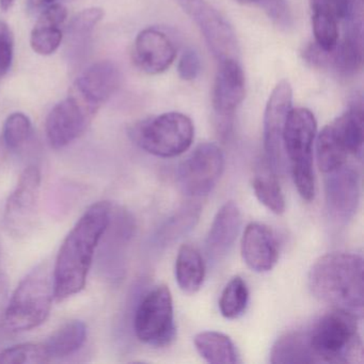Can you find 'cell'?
<instances>
[{"mask_svg": "<svg viewBox=\"0 0 364 364\" xmlns=\"http://www.w3.org/2000/svg\"><path fill=\"white\" fill-rule=\"evenodd\" d=\"M112 204H92L61 245L54 264L55 298L67 299L84 289L95 249L112 221Z\"/></svg>", "mask_w": 364, "mask_h": 364, "instance_id": "6da1fadb", "label": "cell"}, {"mask_svg": "<svg viewBox=\"0 0 364 364\" xmlns=\"http://www.w3.org/2000/svg\"><path fill=\"white\" fill-rule=\"evenodd\" d=\"M363 259L350 252H332L319 257L309 272L311 293L334 310L363 317Z\"/></svg>", "mask_w": 364, "mask_h": 364, "instance_id": "7a4b0ae2", "label": "cell"}, {"mask_svg": "<svg viewBox=\"0 0 364 364\" xmlns=\"http://www.w3.org/2000/svg\"><path fill=\"white\" fill-rule=\"evenodd\" d=\"M54 298V266L42 262L21 281L6 306L5 327L10 332L39 327L48 319Z\"/></svg>", "mask_w": 364, "mask_h": 364, "instance_id": "3957f363", "label": "cell"}, {"mask_svg": "<svg viewBox=\"0 0 364 364\" xmlns=\"http://www.w3.org/2000/svg\"><path fill=\"white\" fill-rule=\"evenodd\" d=\"M309 343L316 363H362L363 344L358 318L332 309L308 331Z\"/></svg>", "mask_w": 364, "mask_h": 364, "instance_id": "277c9868", "label": "cell"}, {"mask_svg": "<svg viewBox=\"0 0 364 364\" xmlns=\"http://www.w3.org/2000/svg\"><path fill=\"white\" fill-rule=\"evenodd\" d=\"M316 132V119L312 112L291 108L285 124L283 146L296 188L306 201H312L315 197L313 146Z\"/></svg>", "mask_w": 364, "mask_h": 364, "instance_id": "5b68a950", "label": "cell"}, {"mask_svg": "<svg viewBox=\"0 0 364 364\" xmlns=\"http://www.w3.org/2000/svg\"><path fill=\"white\" fill-rule=\"evenodd\" d=\"M134 141L149 154L171 159L191 148L195 127L191 118L181 112H166L142 121L132 129Z\"/></svg>", "mask_w": 364, "mask_h": 364, "instance_id": "8992f818", "label": "cell"}, {"mask_svg": "<svg viewBox=\"0 0 364 364\" xmlns=\"http://www.w3.org/2000/svg\"><path fill=\"white\" fill-rule=\"evenodd\" d=\"M134 330L138 340L149 346L166 347L173 342V299L166 285H159L142 298L136 310Z\"/></svg>", "mask_w": 364, "mask_h": 364, "instance_id": "52a82bcc", "label": "cell"}, {"mask_svg": "<svg viewBox=\"0 0 364 364\" xmlns=\"http://www.w3.org/2000/svg\"><path fill=\"white\" fill-rule=\"evenodd\" d=\"M40 189L41 172L36 166H29L21 174L4 212V225L14 237H26L35 230L39 217Z\"/></svg>", "mask_w": 364, "mask_h": 364, "instance_id": "ba28073f", "label": "cell"}, {"mask_svg": "<svg viewBox=\"0 0 364 364\" xmlns=\"http://www.w3.org/2000/svg\"><path fill=\"white\" fill-rule=\"evenodd\" d=\"M178 3L197 25L219 63L240 60V46L234 29L218 10L204 0H178Z\"/></svg>", "mask_w": 364, "mask_h": 364, "instance_id": "9c48e42d", "label": "cell"}, {"mask_svg": "<svg viewBox=\"0 0 364 364\" xmlns=\"http://www.w3.org/2000/svg\"><path fill=\"white\" fill-rule=\"evenodd\" d=\"M225 170L223 151L214 144H200L183 161L178 169V182L186 195L204 197L212 193Z\"/></svg>", "mask_w": 364, "mask_h": 364, "instance_id": "30bf717a", "label": "cell"}, {"mask_svg": "<svg viewBox=\"0 0 364 364\" xmlns=\"http://www.w3.org/2000/svg\"><path fill=\"white\" fill-rule=\"evenodd\" d=\"M97 112V108L71 91L46 118V136L50 146L59 150L75 141L87 131Z\"/></svg>", "mask_w": 364, "mask_h": 364, "instance_id": "8fae6325", "label": "cell"}, {"mask_svg": "<svg viewBox=\"0 0 364 364\" xmlns=\"http://www.w3.org/2000/svg\"><path fill=\"white\" fill-rule=\"evenodd\" d=\"M293 104V89L287 80L278 82L266 104L264 114V148L265 159L277 172L284 169L283 146L285 124Z\"/></svg>", "mask_w": 364, "mask_h": 364, "instance_id": "7c38bea8", "label": "cell"}, {"mask_svg": "<svg viewBox=\"0 0 364 364\" xmlns=\"http://www.w3.org/2000/svg\"><path fill=\"white\" fill-rule=\"evenodd\" d=\"M326 206L332 218L346 223L357 212L360 202V176L353 166L345 164L325 174Z\"/></svg>", "mask_w": 364, "mask_h": 364, "instance_id": "4fadbf2b", "label": "cell"}, {"mask_svg": "<svg viewBox=\"0 0 364 364\" xmlns=\"http://www.w3.org/2000/svg\"><path fill=\"white\" fill-rule=\"evenodd\" d=\"M246 95V80L240 60L219 63L213 90V108L227 132L231 119Z\"/></svg>", "mask_w": 364, "mask_h": 364, "instance_id": "5bb4252c", "label": "cell"}, {"mask_svg": "<svg viewBox=\"0 0 364 364\" xmlns=\"http://www.w3.org/2000/svg\"><path fill=\"white\" fill-rule=\"evenodd\" d=\"M176 56L173 42L159 29H144L136 38L133 60L136 67L144 73L150 75L164 73L171 67Z\"/></svg>", "mask_w": 364, "mask_h": 364, "instance_id": "9a60e30c", "label": "cell"}, {"mask_svg": "<svg viewBox=\"0 0 364 364\" xmlns=\"http://www.w3.org/2000/svg\"><path fill=\"white\" fill-rule=\"evenodd\" d=\"M120 84L118 67L112 61H99L78 76L71 91L99 110L118 90Z\"/></svg>", "mask_w": 364, "mask_h": 364, "instance_id": "2e32d148", "label": "cell"}, {"mask_svg": "<svg viewBox=\"0 0 364 364\" xmlns=\"http://www.w3.org/2000/svg\"><path fill=\"white\" fill-rule=\"evenodd\" d=\"M242 227V213L233 201L223 204L210 225L205 240V253L208 261H223L233 248Z\"/></svg>", "mask_w": 364, "mask_h": 364, "instance_id": "e0dca14e", "label": "cell"}, {"mask_svg": "<svg viewBox=\"0 0 364 364\" xmlns=\"http://www.w3.org/2000/svg\"><path fill=\"white\" fill-rule=\"evenodd\" d=\"M242 255L253 272H270L279 259L278 240L272 229L259 223L247 225L242 238Z\"/></svg>", "mask_w": 364, "mask_h": 364, "instance_id": "ac0fdd59", "label": "cell"}, {"mask_svg": "<svg viewBox=\"0 0 364 364\" xmlns=\"http://www.w3.org/2000/svg\"><path fill=\"white\" fill-rule=\"evenodd\" d=\"M99 8L84 10L70 23L67 29L65 53L72 67H77L88 57L93 31L103 18Z\"/></svg>", "mask_w": 364, "mask_h": 364, "instance_id": "d6986e66", "label": "cell"}, {"mask_svg": "<svg viewBox=\"0 0 364 364\" xmlns=\"http://www.w3.org/2000/svg\"><path fill=\"white\" fill-rule=\"evenodd\" d=\"M68 11L63 5H50L42 12L31 36V46L37 54L48 56L54 54L63 40V26Z\"/></svg>", "mask_w": 364, "mask_h": 364, "instance_id": "ffe728a7", "label": "cell"}, {"mask_svg": "<svg viewBox=\"0 0 364 364\" xmlns=\"http://www.w3.org/2000/svg\"><path fill=\"white\" fill-rule=\"evenodd\" d=\"M310 8L315 44L323 52H331L340 38L334 0H310Z\"/></svg>", "mask_w": 364, "mask_h": 364, "instance_id": "44dd1931", "label": "cell"}, {"mask_svg": "<svg viewBox=\"0 0 364 364\" xmlns=\"http://www.w3.org/2000/svg\"><path fill=\"white\" fill-rule=\"evenodd\" d=\"M363 102L361 97L353 100L348 109L332 123L349 155H353L359 161H361L363 155Z\"/></svg>", "mask_w": 364, "mask_h": 364, "instance_id": "7402d4cb", "label": "cell"}, {"mask_svg": "<svg viewBox=\"0 0 364 364\" xmlns=\"http://www.w3.org/2000/svg\"><path fill=\"white\" fill-rule=\"evenodd\" d=\"M205 272L200 251L191 244L181 246L176 261V278L180 289L187 294L197 293L203 285Z\"/></svg>", "mask_w": 364, "mask_h": 364, "instance_id": "603a6c76", "label": "cell"}, {"mask_svg": "<svg viewBox=\"0 0 364 364\" xmlns=\"http://www.w3.org/2000/svg\"><path fill=\"white\" fill-rule=\"evenodd\" d=\"M277 173L264 159L255 170L252 187L255 197L266 208L274 214L281 215L285 210V198Z\"/></svg>", "mask_w": 364, "mask_h": 364, "instance_id": "cb8c5ba5", "label": "cell"}, {"mask_svg": "<svg viewBox=\"0 0 364 364\" xmlns=\"http://www.w3.org/2000/svg\"><path fill=\"white\" fill-rule=\"evenodd\" d=\"M274 364L316 363L309 343L308 331H293L279 338L270 351Z\"/></svg>", "mask_w": 364, "mask_h": 364, "instance_id": "d4e9b609", "label": "cell"}, {"mask_svg": "<svg viewBox=\"0 0 364 364\" xmlns=\"http://www.w3.org/2000/svg\"><path fill=\"white\" fill-rule=\"evenodd\" d=\"M196 349L208 363L236 364L240 363V355L233 341L217 331H203L193 338Z\"/></svg>", "mask_w": 364, "mask_h": 364, "instance_id": "484cf974", "label": "cell"}, {"mask_svg": "<svg viewBox=\"0 0 364 364\" xmlns=\"http://www.w3.org/2000/svg\"><path fill=\"white\" fill-rule=\"evenodd\" d=\"M87 340V326L84 321H70L55 331L44 345L50 360L69 357L82 348Z\"/></svg>", "mask_w": 364, "mask_h": 364, "instance_id": "4316f807", "label": "cell"}, {"mask_svg": "<svg viewBox=\"0 0 364 364\" xmlns=\"http://www.w3.org/2000/svg\"><path fill=\"white\" fill-rule=\"evenodd\" d=\"M316 155L319 170L325 174L347 163L348 151L331 124L323 127L317 136Z\"/></svg>", "mask_w": 364, "mask_h": 364, "instance_id": "83f0119b", "label": "cell"}, {"mask_svg": "<svg viewBox=\"0 0 364 364\" xmlns=\"http://www.w3.org/2000/svg\"><path fill=\"white\" fill-rule=\"evenodd\" d=\"M35 138L33 123L26 114L16 112L8 117L4 125L3 141L10 152L24 151Z\"/></svg>", "mask_w": 364, "mask_h": 364, "instance_id": "f1b7e54d", "label": "cell"}, {"mask_svg": "<svg viewBox=\"0 0 364 364\" xmlns=\"http://www.w3.org/2000/svg\"><path fill=\"white\" fill-rule=\"evenodd\" d=\"M249 301V291L242 277L236 276L229 281L221 294L219 309L228 319H236L246 311Z\"/></svg>", "mask_w": 364, "mask_h": 364, "instance_id": "f546056e", "label": "cell"}, {"mask_svg": "<svg viewBox=\"0 0 364 364\" xmlns=\"http://www.w3.org/2000/svg\"><path fill=\"white\" fill-rule=\"evenodd\" d=\"M200 206L188 204L183 206L173 215L159 232V242L164 245L170 244L178 238L182 237L189 230L193 229L200 216Z\"/></svg>", "mask_w": 364, "mask_h": 364, "instance_id": "4dcf8cb0", "label": "cell"}, {"mask_svg": "<svg viewBox=\"0 0 364 364\" xmlns=\"http://www.w3.org/2000/svg\"><path fill=\"white\" fill-rule=\"evenodd\" d=\"M50 361L44 343H23L0 353V363L4 364H42Z\"/></svg>", "mask_w": 364, "mask_h": 364, "instance_id": "1f68e13d", "label": "cell"}, {"mask_svg": "<svg viewBox=\"0 0 364 364\" xmlns=\"http://www.w3.org/2000/svg\"><path fill=\"white\" fill-rule=\"evenodd\" d=\"M334 5L343 28L363 27L364 0H334Z\"/></svg>", "mask_w": 364, "mask_h": 364, "instance_id": "d6a6232c", "label": "cell"}, {"mask_svg": "<svg viewBox=\"0 0 364 364\" xmlns=\"http://www.w3.org/2000/svg\"><path fill=\"white\" fill-rule=\"evenodd\" d=\"M257 4L278 26L289 27L291 23V9L287 0H242Z\"/></svg>", "mask_w": 364, "mask_h": 364, "instance_id": "836d02e7", "label": "cell"}, {"mask_svg": "<svg viewBox=\"0 0 364 364\" xmlns=\"http://www.w3.org/2000/svg\"><path fill=\"white\" fill-rule=\"evenodd\" d=\"M14 39L11 29L0 21V78L7 75L14 60Z\"/></svg>", "mask_w": 364, "mask_h": 364, "instance_id": "e575fe53", "label": "cell"}, {"mask_svg": "<svg viewBox=\"0 0 364 364\" xmlns=\"http://www.w3.org/2000/svg\"><path fill=\"white\" fill-rule=\"evenodd\" d=\"M178 71L180 77L186 82H191L198 77L201 71V60L195 50L187 48L183 53L178 61Z\"/></svg>", "mask_w": 364, "mask_h": 364, "instance_id": "d590c367", "label": "cell"}, {"mask_svg": "<svg viewBox=\"0 0 364 364\" xmlns=\"http://www.w3.org/2000/svg\"><path fill=\"white\" fill-rule=\"evenodd\" d=\"M8 291H9V283L7 277L0 272V314L5 311L7 306Z\"/></svg>", "mask_w": 364, "mask_h": 364, "instance_id": "8d00e7d4", "label": "cell"}, {"mask_svg": "<svg viewBox=\"0 0 364 364\" xmlns=\"http://www.w3.org/2000/svg\"><path fill=\"white\" fill-rule=\"evenodd\" d=\"M54 1H57V0H28V6L31 9L35 10L53 5Z\"/></svg>", "mask_w": 364, "mask_h": 364, "instance_id": "74e56055", "label": "cell"}, {"mask_svg": "<svg viewBox=\"0 0 364 364\" xmlns=\"http://www.w3.org/2000/svg\"><path fill=\"white\" fill-rule=\"evenodd\" d=\"M7 151L8 149L6 148L3 139L0 140V168L3 167L4 164H5L6 157H7Z\"/></svg>", "mask_w": 364, "mask_h": 364, "instance_id": "f35d334b", "label": "cell"}, {"mask_svg": "<svg viewBox=\"0 0 364 364\" xmlns=\"http://www.w3.org/2000/svg\"><path fill=\"white\" fill-rule=\"evenodd\" d=\"M14 0H0V9L7 11L14 5Z\"/></svg>", "mask_w": 364, "mask_h": 364, "instance_id": "ab89813d", "label": "cell"}]
</instances>
